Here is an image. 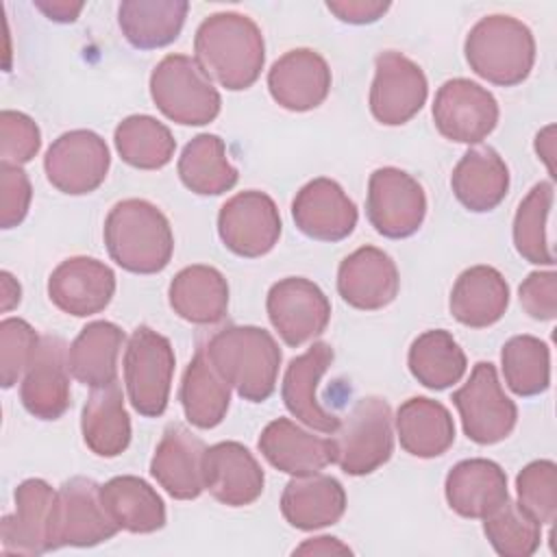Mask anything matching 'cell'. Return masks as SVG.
Returning <instances> with one entry per match:
<instances>
[{
    "label": "cell",
    "mask_w": 557,
    "mask_h": 557,
    "mask_svg": "<svg viewBox=\"0 0 557 557\" xmlns=\"http://www.w3.org/2000/svg\"><path fill=\"white\" fill-rule=\"evenodd\" d=\"M115 294L113 270L94 257H70L48 278V296L63 313L87 318L100 313Z\"/></svg>",
    "instance_id": "obj_17"
},
{
    "label": "cell",
    "mask_w": 557,
    "mask_h": 557,
    "mask_svg": "<svg viewBox=\"0 0 557 557\" xmlns=\"http://www.w3.org/2000/svg\"><path fill=\"white\" fill-rule=\"evenodd\" d=\"M326 9L346 24H372L389 9V2L379 0H329Z\"/></svg>",
    "instance_id": "obj_48"
},
{
    "label": "cell",
    "mask_w": 557,
    "mask_h": 557,
    "mask_svg": "<svg viewBox=\"0 0 557 557\" xmlns=\"http://www.w3.org/2000/svg\"><path fill=\"white\" fill-rule=\"evenodd\" d=\"M270 96L287 111L320 107L331 89V67L311 48H296L276 59L268 72Z\"/></svg>",
    "instance_id": "obj_21"
},
{
    "label": "cell",
    "mask_w": 557,
    "mask_h": 557,
    "mask_svg": "<svg viewBox=\"0 0 557 557\" xmlns=\"http://www.w3.org/2000/svg\"><path fill=\"white\" fill-rule=\"evenodd\" d=\"M115 150L133 168L159 170L174 157L176 141L165 124L152 115H128L115 126Z\"/></svg>",
    "instance_id": "obj_39"
},
{
    "label": "cell",
    "mask_w": 557,
    "mask_h": 557,
    "mask_svg": "<svg viewBox=\"0 0 557 557\" xmlns=\"http://www.w3.org/2000/svg\"><path fill=\"white\" fill-rule=\"evenodd\" d=\"M450 509L463 518H485L507 498L505 470L483 457L463 459L450 468L444 483Z\"/></svg>",
    "instance_id": "obj_25"
},
{
    "label": "cell",
    "mask_w": 557,
    "mask_h": 557,
    "mask_svg": "<svg viewBox=\"0 0 557 557\" xmlns=\"http://www.w3.org/2000/svg\"><path fill=\"white\" fill-rule=\"evenodd\" d=\"M178 176L198 196H218L235 187L239 174L226 157V146L218 135H196L178 157Z\"/></svg>",
    "instance_id": "obj_37"
},
{
    "label": "cell",
    "mask_w": 557,
    "mask_h": 557,
    "mask_svg": "<svg viewBox=\"0 0 557 557\" xmlns=\"http://www.w3.org/2000/svg\"><path fill=\"white\" fill-rule=\"evenodd\" d=\"M35 7L50 20L54 22H74L78 17V13L83 11V2H65V0H52V2H44V0H35Z\"/></svg>",
    "instance_id": "obj_50"
},
{
    "label": "cell",
    "mask_w": 557,
    "mask_h": 557,
    "mask_svg": "<svg viewBox=\"0 0 557 557\" xmlns=\"http://www.w3.org/2000/svg\"><path fill=\"white\" fill-rule=\"evenodd\" d=\"M553 183L540 181L531 187L527 198L518 205L516 218H513V246L520 257H524L529 263L540 265H553L555 255L548 242V213L553 207Z\"/></svg>",
    "instance_id": "obj_40"
},
{
    "label": "cell",
    "mask_w": 557,
    "mask_h": 557,
    "mask_svg": "<svg viewBox=\"0 0 557 557\" xmlns=\"http://www.w3.org/2000/svg\"><path fill=\"white\" fill-rule=\"evenodd\" d=\"M542 524L513 500H505L483 518V531L492 548L503 557H529L540 548Z\"/></svg>",
    "instance_id": "obj_42"
},
{
    "label": "cell",
    "mask_w": 557,
    "mask_h": 557,
    "mask_svg": "<svg viewBox=\"0 0 557 557\" xmlns=\"http://www.w3.org/2000/svg\"><path fill=\"white\" fill-rule=\"evenodd\" d=\"M331 461L350 476H363L381 468L394 450L392 409L379 396H366L342 418L331 433Z\"/></svg>",
    "instance_id": "obj_5"
},
{
    "label": "cell",
    "mask_w": 557,
    "mask_h": 557,
    "mask_svg": "<svg viewBox=\"0 0 557 557\" xmlns=\"http://www.w3.org/2000/svg\"><path fill=\"white\" fill-rule=\"evenodd\" d=\"M117 524L107 513L100 485L87 476L65 481L54 496L50 513V548L96 546L117 533Z\"/></svg>",
    "instance_id": "obj_8"
},
{
    "label": "cell",
    "mask_w": 557,
    "mask_h": 557,
    "mask_svg": "<svg viewBox=\"0 0 557 557\" xmlns=\"http://www.w3.org/2000/svg\"><path fill=\"white\" fill-rule=\"evenodd\" d=\"M470 70L500 87L520 85L535 63V39L527 24L511 15L479 20L463 44Z\"/></svg>",
    "instance_id": "obj_4"
},
{
    "label": "cell",
    "mask_w": 557,
    "mask_h": 557,
    "mask_svg": "<svg viewBox=\"0 0 557 557\" xmlns=\"http://www.w3.org/2000/svg\"><path fill=\"white\" fill-rule=\"evenodd\" d=\"M100 498L117 529L128 533H154L165 524L161 496L139 476H113L100 485Z\"/></svg>",
    "instance_id": "obj_34"
},
{
    "label": "cell",
    "mask_w": 557,
    "mask_h": 557,
    "mask_svg": "<svg viewBox=\"0 0 557 557\" xmlns=\"http://www.w3.org/2000/svg\"><path fill=\"white\" fill-rule=\"evenodd\" d=\"M187 11L183 0H126L117 9V24L131 46L152 50L178 37Z\"/></svg>",
    "instance_id": "obj_35"
},
{
    "label": "cell",
    "mask_w": 557,
    "mask_h": 557,
    "mask_svg": "<svg viewBox=\"0 0 557 557\" xmlns=\"http://www.w3.org/2000/svg\"><path fill=\"white\" fill-rule=\"evenodd\" d=\"M400 446L420 459L444 455L455 442V422L450 411L426 396L405 400L394 418Z\"/></svg>",
    "instance_id": "obj_30"
},
{
    "label": "cell",
    "mask_w": 557,
    "mask_h": 557,
    "mask_svg": "<svg viewBox=\"0 0 557 557\" xmlns=\"http://www.w3.org/2000/svg\"><path fill=\"white\" fill-rule=\"evenodd\" d=\"M265 309L281 339L294 348L322 335L331 320L326 294L302 276H287L274 283L268 292Z\"/></svg>",
    "instance_id": "obj_14"
},
{
    "label": "cell",
    "mask_w": 557,
    "mask_h": 557,
    "mask_svg": "<svg viewBox=\"0 0 557 557\" xmlns=\"http://www.w3.org/2000/svg\"><path fill=\"white\" fill-rule=\"evenodd\" d=\"M205 490L228 507L255 503L263 492V470L255 455L239 442H218L202 457Z\"/></svg>",
    "instance_id": "obj_23"
},
{
    "label": "cell",
    "mask_w": 557,
    "mask_h": 557,
    "mask_svg": "<svg viewBox=\"0 0 557 557\" xmlns=\"http://www.w3.org/2000/svg\"><path fill=\"white\" fill-rule=\"evenodd\" d=\"M170 307L191 324H215L226 315L228 285L211 265H187L170 283Z\"/></svg>",
    "instance_id": "obj_31"
},
{
    "label": "cell",
    "mask_w": 557,
    "mask_h": 557,
    "mask_svg": "<svg viewBox=\"0 0 557 557\" xmlns=\"http://www.w3.org/2000/svg\"><path fill=\"white\" fill-rule=\"evenodd\" d=\"M57 492L44 479H26L15 487V513L0 522L4 555H41L50 548V513Z\"/></svg>",
    "instance_id": "obj_20"
},
{
    "label": "cell",
    "mask_w": 557,
    "mask_h": 557,
    "mask_svg": "<svg viewBox=\"0 0 557 557\" xmlns=\"http://www.w3.org/2000/svg\"><path fill=\"white\" fill-rule=\"evenodd\" d=\"M346 511V492L329 474L294 476L281 494L283 518L300 531H315L335 524Z\"/></svg>",
    "instance_id": "obj_26"
},
{
    "label": "cell",
    "mask_w": 557,
    "mask_h": 557,
    "mask_svg": "<svg viewBox=\"0 0 557 557\" xmlns=\"http://www.w3.org/2000/svg\"><path fill=\"white\" fill-rule=\"evenodd\" d=\"M426 94V76L418 63L394 50L374 59L370 111L381 124L400 126L409 122L422 109Z\"/></svg>",
    "instance_id": "obj_15"
},
{
    "label": "cell",
    "mask_w": 557,
    "mask_h": 557,
    "mask_svg": "<svg viewBox=\"0 0 557 557\" xmlns=\"http://www.w3.org/2000/svg\"><path fill=\"white\" fill-rule=\"evenodd\" d=\"M450 187L455 198L474 213L496 209L509 189V170L490 146L470 148L453 170Z\"/></svg>",
    "instance_id": "obj_27"
},
{
    "label": "cell",
    "mask_w": 557,
    "mask_h": 557,
    "mask_svg": "<svg viewBox=\"0 0 557 557\" xmlns=\"http://www.w3.org/2000/svg\"><path fill=\"white\" fill-rule=\"evenodd\" d=\"M453 403L461 416L463 433L476 444L503 442L518 420V407L503 392L490 361H479L472 368L470 379L453 392Z\"/></svg>",
    "instance_id": "obj_9"
},
{
    "label": "cell",
    "mask_w": 557,
    "mask_h": 557,
    "mask_svg": "<svg viewBox=\"0 0 557 557\" xmlns=\"http://www.w3.org/2000/svg\"><path fill=\"white\" fill-rule=\"evenodd\" d=\"M194 52L202 72L231 91L252 87L265 61L261 28L233 11L213 13L198 26Z\"/></svg>",
    "instance_id": "obj_1"
},
{
    "label": "cell",
    "mask_w": 557,
    "mask_h": 557,
    "mask_svg": "<svg viewBox=\"0 0 557 557\" xmlns=\"http://www.w3.org/2000/svg\"><path fill=\"white\" fill-rule=\"evenodd\" d=\"M0 281H2V296H0L2 298V311H11L20 302V296H22L20 283L9 272H2Z\"/></svg>",
    "instance_id": "obj_52"
},
{
    "label": "cell",
    "mask_w": 557,
    "mask_h": 557,
    "mask_svg": "<svg viewBox=\"0 0 557 557\" xmlns=\"http://www.w3.org/2000/svg\"><path fill=\"white\" fill-rule=\"evenodd\" d=\"M81 431L87 448L98 457H117L131 444V418L117 383L96 387L81 416Z\"/></svg>",
    "instance_id": "obj_33"
},
{
    "label": "cell",
    "mask_w": 557,
    "mask_h": 557,
    "mask_svg": "<svg viewBox=\"0 0 557 557\" xmlns=\"http://www.w3.org/2000/svg\"><path fill=\"white\" fill-rule=\"evenodd\" d=\"M350 553L352 550L346 544L329 535L305 540L298 548H294V555H350Z\"/></svg>",
    "instance_id": "obj_49"
},
{
    "label": "cell",
    "mask_w": 557,
    "mask_h": 557,
    "mask_svg": "<svg viewBox=\"0 0 557 557\" xmlns=\"http://www.w3.org/2000/svg\"><path fill=\"white\" fill-rule=\"evenodd\" d=\"M174 374V350L168 337L150 326H137L124 350V383L133 409L157 418L170 400Z\"/></svg>",
    "instance_id": "obj_7"
},
{
    "label": "cell",
    "mask_w": 557,
    "mask_h": 557,
    "mask_svg": "<svg viewBox=\"0 0 557 557\" xmlns=\"http://www.w3.org/2000/svg\"><path fill=\"white\" fill-rule=\"evenodd\" d=\"M222 379L250 403L272 396L281 368V348L261 326H226L205 346Z\"/></svg>",
    "instance_id": "obj_2"
},
{
    "label": "cell",
    "mask_w": 557,
    "mask_h": 557,
    "mask_svg": "<svg viewBox=\"0 0 557 557\" xmlns=\"http://www.w3.org/2000/svg\"><path fill=\"white\" fill-rule=\"evenodd\" d=\"M124 344V331L107 320L89 322L67 348L70 374L96 389L115 383L117 357Z\"/></svg>",
    "instance_id": "obj_32"
},
{
    "label": "cell",
    "mask_w": 557,
    "mask_h": 557,
    "mask_svg": "<svg viewBox=\"0 0 557 557\" xmlns=\"http://www.w3.org/2000/svg\"><path fill=\"white\" fill-rule=\"evenodd\" d=\"M398 268L376 246H361L350 252L337 270V292L344 302L361 311L387 307L398 294Z\"/></svg>",
    "instance_id": "obj_22"
},
{
    "label": "cell",
    "mask_w": 557,
    "mask_h": 557,
    "mask_svg": "<svg viewBox=\"0 0 557 557\" xmlns=\"http://www.w3.org/2000/svg\"><path fill=\"white\" fill-rule=\"evenodd\" d=\"M520 305L533 320H555L557 315V274L531 272L520 289Z\"/></svg>",
    "instance_id": "obj_47"
},
{
    "label": "cell",
    "mask_w": 557,
    "mask_h": 557,
    "mask_svg": "<svg viewBox=\"0 0 557 557\" xmlns=\"http://www.w3.org/2000/svg\"><path fill=\"white\" fill-rule=\"evenodd\" d=\"M109 257L126 272L157 274L174 252V235L168 218L148 200L117 202L104 220Z\"/></svg>",
    "instance_id": "obj_3"
},
{
    "label": "cell",
    "mask_w": 557,
    "mask_h": 557,
    "mask_svg": "<svg viewBox=\"0 0 557 557\" xmlns=\"http://www.w3.org/2000/svg\"><path fill=\"white\" fill-rule=\"evenodd\" d=\"M333 348L326 342L311 344L302 355L294 357L285 370L281 396L287 407V411L300 420L302 424L320 431V433H333L342 418L318 400V385L324 372L333 363Z\"/></svg>",
    "instance_id": "obj_18"
},
{
    "label": "cell",
    "mask_w": 557,
    "mask_h": 557,
    "mask_svg": "<svg viewBox=\"0 0 557 557\" xmlns=\"http://www.w3.org/2000/svg\"><path fill=\"white\" fill-rule=\"evenodd\" d=\"M503 376L518 396H537L550 385V350L533 335H516L500 350Z\"/></svg>",
    "instance_id": "obj_41"
},
{
    "label": "cell",
    "mask_w": 557,
    "mask_h": 557,
    "mask_svg": "<svg viewBox=\"0 0 557 557\" xmlns=\"http://www.w3.org/2000/svg\"><path fill=\"white\" fill-rule=\"evenodd\" d=\"M65 342L44 335L22 376L24 409L39 420H57L70 409V368Z\"/></svg>",
    "instance_id": "obj_16"
},
{
    "label": "cell",
    "mask_w": 557,
    "mask_h": 557,
    "mask_svg": "<svg viewBox=\"0 0 557 557\" xmlns=\"http://www.w3.org/2000/svg\"><path fill=\"white\" fill-rule=\"evenodd\" d=\"M205 450L207 446L198 435H194L189 429L181 424H170L154 448L150 474L172 498H198L205 490Z\"/></svg>",
    "instance_id": "obj_24"
},
{
    "label": "cell",
    "mask_w": 557,
    "mask_h": 557,
    "mask_svg": "<svg viewBox=\"0 0 557 557\" xmlns=\"http://www.w3.org/2000/svg\"><path fill=\"white\" fill-rule=\"evenodd\" d=\"M433 122L450 141L479 144L496 128L498 102L479 83L450 78L435 94Z\"/></svg>",
    "instance_id": "obj_13"
},
{
    "label": "cell",
    "mask_w": 557,
    "mask_h": 557,
    "mask_svg": "<svg viewBox=\"0 0 557 557\" xmlns=\"http://www.w3.org/2000/svg\"><path fill=\"white\" fill-rule=\"evenodd\" d=\"M509 305V285L492 265L463 270L450 292V313L470 329H485L498 322Z\"/></svg>",
    "instance_id": "obj_29"
},
{
    "label": "cell",
    "mask_w": 557,
    "mask_h": 557,
    "mask_svg": "<svg viewBox=\"0 0 557 557\" xmlns=\"http://www.w3.org/2000/svg\"><path fill=\"white\" fill-rule=\"evenodd\" d=\"M222 244L246 259L268 255L281 237V215L274 200L257 189L228 198L218 213Z\"/></svg>",
    "instance_id": "obj_12"
},
{
    "label": "cell",
    "mask_w": 557,
    "mask_h": 557,
    "mask_svg": "<svg viewBox=\"0 0 557 557\" xmlns=\"http://www.w3.org/2000/svg\"><path fill=\"white\" fill-rule=\"evenodd\" d=\"M518 507L535 522L553 524L557 518V466L550 459L527 463L516 476Z\"/></svg>",
    "instance_id": "obj_43"
},
{
    "label": "cell",
    "mask_w": 557,
    "mask_h": 557,
    "mask_svg": "<svg viewBox=\"0 0 557 557\" xmlns=\"http://www.w3.org/2000/svg\"><path fill=\"white\" fill-rule=\"evenodd\" d=\"M187 422L198 429L218 426L231 405V385L209 361L205 348H198L183 372L178 392Z\"/></svg>",
    "instance_id": "obj_36"
},
{
    "label": "cell",
    "mask_w": 557,
    "mask_h": 557,
    "mask_svg": "<svg viewBox=\"0 0 557 557\" xmlns=\"http://www.w3.org/2000/svg\"><path fill=\"white\" fill-rule=\"evenodd\" d=\"M292 218L298 231L311 239L342 242L355 231L359 213L339 183L320 176L298 189Z\"/></svg>",
    "instance_id": "obj_19"
},
{
    "label": "cell",
    "mask_w": 557,
    "mask_h": 557,
    "mask_svg": "<svg viewBox=\"0 0 557 557\" xmlns=\"http://www.w3.org/2000/svg\"><path fill=\"white\" fill-rule=\"evenodd\" d=\"M111 157L104 139L87 128L59 135L46 157L44 170L50 185L70 196H83L98 189L109 172Z\"/></svg>",
    "instance_id": "obj_11"
},
{
    "label": "cell",
    "mask_w": 557,
    "mask_h": 557,
    "mask_svg": "<svg viewBox=\"0 0 557 557\" xmlns=\"http://www.w3.org/2000/svg\"><path fill=\"white\" fill-rule=\"evenodd\" d=\"M150 96L157 109L176 124L202 126L218 117L222 98L196 59L168 54L150 74Z\"/></svg>",
    "instance_id": "obj_6"
},
{
    "label": "cell",
    "mask_w": 557,
    "mask_h": 557,
    "mask_svg": "<svg viewBox=\"0 0 557 557\" xmlns=\"http://www.w3.org/2000/svg\"><path fill=\"white\" fill-rule=\"evenodd\" d=\"M41 146V133L33 117L22 111L4 109L0 113V157L2 163L24 165Z\"/></svg>",
    "instance_id": "obj_45"
},
{
    "label": "cell",
    "mask_w": 557,
    "mask_h": 557,
    "mask_svg": "<svg viewBox=\"0 0 557 557\" xmlns=\"http://www.w3.org/2000/svg\"><path fill=\"white\" fill-rule=\"evenodd\" d=\"M407 363L413 379L429 389H446L459 383L468 366L461 346L444 329L418 335L409 346Z\"/></svg>",
    "instance_id": "obj_38"
},
{
    "label": "cell",
    "mask_w": 557,
    "mask_h": 557,
    "mask_svg": "<svg viewBox=\"0 0 557 557\" xmlns=\"http://www.w3.org/2000/svg\"><path fill=\"white\" fill-rule=\"evenodd\" d=\"M259 450L276 470L292 476L313 474L333 463L331 440L300 429L289 418H276L261 431Z\"/></svg>",
    "instance_id": "obj_28"
},
{
    "label": "cell",
    "mask_w": 557,
    "mask_h": 557,
    "mask_svg": "<svg viewBox=\"0 0 557 557\" xmlns=\"http://www.w3.org/2000/svg\"><path fill=\"white\" fill-rule=\"evenodd\" d=\"M535 152L540 154V159L546 163L550 178H555V168H553V157H555V126L548 124L546 128H542L535 137Z\"/></svg>",
    "instance_id": "obj_51"
},
{
    "label": "cell",
    "mask_w": 557,
    "mask_h": 557,
    "mask_svg": "<svg viewBox=\"0 0 557 557\" xmlns=\"http://www.w3.org/2000/svg\"><path fill=\"white\" fill-rule=\"evenodd\" d=\"M0 185H2V205H0V224L2 228L17 226L30 207L33 187L26 172L20 165H0Z\"/></svg>",
    "instance_id": "obj_46"
},
{
    "label": "cell",
    "mask_w": 557,
    "mask_h": 557,
    "mask_svg": "<svg viewBox=\"0 0 557 557\" xmlns=\"http://www.w3.org/2000/svg\"><path fill=\"white\" fill-rule=\"evenodd\" d=\"M366 213L374 231L389 239L413 235L426 215L422 185L398 168H379L368 181Z\"/></svg>",
    "instance_id": "obj_10"
},
{
    "label": "cell",
    "mask_w": 557,
    "mask_h": 557,
    "mask_svg": "<svg viewBox=\"0 0 557 557\" xmlns=\"http://www.w3.org/2000/svg\"><path fill=\"white\" fill-rule=\"evenodd\" d=\"M39 339L35 329L22 318L0 322V381L4 389L13 387L26 372Z\"/></svg>",
    "instance_id": "obj_44"
}]
</instances>
